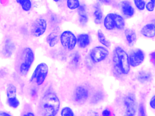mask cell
<instances>
[{
	"mask_svg": "<svg viewBox=\"0 0 155 116\" xmlns=\"http://www.w3.org/2000/svg\"><path fill=\"white\" fill-rule=\"evenodd\" d=\"M60 105L58 96L54 92H49L40 101L38 111L41 116H56L59 110Z\"/></svg>",
	"mask_w": 155,
	"mask_h": 116,
	"instance_id": "cell-1",
	"label": "cell"
},
{
	"mask_svg": "<svg viewBox=\"0 0 155 116\" xmlns=\"http://www.w3.org/2000/svg\"><path fill=\"white\" fill-rule=\"evenodd\" d=\"M113 61L117 71L120 74L128 73L130 69L128 56L127 53L120 47L115 48L113 51Z\"/></svg>",
	"mask_w": 155,
	"mask_h": 116,
	"instance_id": "cell-2",
	"label": "cell"
},
{
	"mask_svg": "<svg viewBox=\"0 0 155 116\" xmlns=\"http://www.w3.org/2000/svg\"><path fill=\"white\" fill-rule=\"evenodd\" d=\"M35 54L33 50L30 47L24 48L20 57L19 71L21 75L28 74L32 63L34 62Z\"/></svg>",
	"mask_w": 155,
	"mask_h": 116,
	"instance_id": "cell-3",
	"label": "cell"
},
{
	"mask_svg": "<svg viewBox=\"0 0 155 116\" xmlns=\"http://www.w3.org/2000/svg\"><path fill=\"white\" fill-rule=\"evenodd\" d=\"M48 70V66L47 63H39L34 70L31 78L30 81L36 82L38 86L42 85L47 78Z\"/></svg>",
	"mask_w": 155,
	"mask_h": 116,
	"instance_id": "cell-4",
	"label": "cell"
},
{
	"mask_svg": "<svg viewBox=\"0 0 155 116\" xmlns=\"http://www.w3.org/2000/svg\"><path fill=\"white\" fill-rule=\"evenodd\" d=\"M62 46L69 50H72L77 44V38L74 34L70 31L63 32L60 37Z\"/></svg>",
	"mask_w": 155,
	"mask_h": 116,
	"instance_id": "cell-5",
	"label": "cell"
},
{
	"mask_svg": "<svg viewBox=\"0 0 155 116\" xmlns=\"http://www.w3.org/2000/svg\"><path fill=\"white\" fill-rule=\"evenodd\" d=\"M47 21L43 18H39L34 21L31 28V32L36 37H40L45 33L47 30Z\"/></svg>",
	"mask_w": 155,
	"mask_h": 116,
	"instance_id": "cell-6",
	"label": "cell"
},
{
	"mask_svg": "<svg viewBox=\"0 0 155 116\" xmlns=\"http://www.w3.org/2000/svg\"><path fill=\"white\" fill-rule=\"evenodd\" d=\"M128 59L131 66L137 67L143 62L145 59V54L140 49H134L130 52Z\"/></svg>",
	"mask_w": 155,
	"mask_h": 116,
	"instance_id": "cell-7",
	"label": "cell"
},
{
	"mask_svg": "<svg viewBox=\"0 0 155 116\" xmlns=\"http://www.w3.org/2000/svg\"><path fill=\"white\" fill-rule=\"evenodd\" d=\"M108 53V51L106 48L101 46H97L91 50L90 55L93 61L98 63L106 59Z\"/></svg>",
	"mask_w": 155,
	"mask_h": 116,
	"instance_id": "cell-8",
	"label": "cell"
},
{
	"mask_svg": "<svg viewBox=\"0 0 155 116\" xmlns=\"http://www.w3.org/2000/svg\"><path fill=\"white\" fill-rule=\"evenodd\" d=\"M124 105L126 109V115L132 116L135 115L136 111V99L132 94L127 95L124 98Z\"/></svg>",
	"mask_w": 155,
	"mask_h": 116,
	"instance_id": "cell-9",
	"label": "cell"
},
{
	"mask_svg": "<svg viewBox=\"0 0 155 116\" xmlns=\"http://www.w3.org/2000/svg\"><path fill=\"white\" fill-rule=\"evenodd\" d=\"M88 96L87 90L84 87H78L74 93V98L78 103H82L87 100Z\"/></svg>",
	"mask_w": 155,
	"mask_h": 116,
	"instance_id": "cell-10",
	"label": "cell"
},
{
	"mask_svg": "<svg viewBox=\"0 0 155 116\" xmlns=\"http://www.w3.org/2000/svg\"><path fill=\"white\" fill-rule=\"evenodd\" d=\"M121 7L122 12L126 17L129 18L133 16L134 14V9L129 2L127 1H123L121 4Z\"/></svg>",
	"mask_w": 155,
	"mask_h": 116,
	"instance_id": "cell-11",
	"label": "cell"
},
{
	"mask_svg": "<svg viewBox=\"0 0 155 116\" xmlns=\"http://www.w3.org/2000/svg\"><path fill=\"white\" fill-rule=\"evenodd\" d=\"M59 33L58 31H55L51 33L48 36L47 41L51 47L55 46L58 43L60 40Z\"/></svg>",
	"mask_w": 155,
	"mask_h": 116,
	"instance_id": "cell-12",
	"label": "cell"
},
{
	"mask_svg": "<svg viewBox=\"0 0 155 116\" xmlns=\"http://www.w3.org/2000/svg\"><path fill=\"white\" fill-rule=\"evenodd\" d=\"M155 25L153 24H146L142 28L141 33L146 37L152 38L155 36Z\"/></svg>",
	"mask_w": 155,
	"mask_h": 116,
	"instance_id": "cell-13",
	"label": "cell"
},
{
	"mask_svg": "<svg viewBox=\"0 0 155 116\" xmlns=\"http://www.w3.org/2000/svg\"><path fill=\"white\" fill-rule=\"evenodd\" d=\"M77 43L80 48H85L89 44L90 38L88 34H80L78 36L77 39Z\"/></svg>",
	"mask_w": 155,
	"mask_h": 116,
	"instance_id": "cell-14",
	"label": "cell"
},
{
	"mask_svg": "<svg viewBox=\"0 0 155 116\" xmlns=\"http://www.w3.org/2000/svg\"><path fill=\"white\" fill-rule=\"evenodd\" d=\"M125 35L129 45L132 46L135 44L137 40L136 33L131 29H127L125 31Z\"/></svg>",
	"mask_w": 155,
	"mask_h": 116,
	"instance_id": "cell-15",
	"label": "cell"
},
{
	"mask_svg": "<svg viewBox=\"0 0 155 116\" xmlns=\"http://www.w3.org/2000/svg\"><path fill=\"white\" fill-rule=\"evenodd\" d=\"M104 26L107 30H112L115 28L113 14H108L105 17Z\"/></svg>",
	"mask_w": 155,
	"mask_h": 116,
	"instance_id": "cell-16",
	"label": "cell"
},
{
	"mask_svg": "<svg viewBox=\"0 0 155 116\" xmlns=\"http://www.w3.org/2000/svg\"><path fill=\"white\" fill-rule=\"evenodd\" d=\"M113 17H114L115 28H117V29L119 30L124 29L125 23L123 17L120 15L116 14H113Z\"/></svg>",
	"mask_w": 155,
	"mask_h": 116,
	"instance_id": "cell-17",
	"label": "cell"
},
{
	"mask_svg": "<svg viewBox=\"0 0 155 116\" xmlns=\"http://www.w3.org/2000/svg\"><path fill=\"white\" fill-rule=\"evenodd\" d=\"M79 14L80 16V21L82 24H85L88 21V17L86 12V9L84 6L78 7Z\"/></svg>",
	"mask_w": 155,
	"mask_h": 116,
	"instance_id": "cell-18",
	"label": "cell"
},
{
	"mask_svg": "<svg viewBox=\"0 0 155 116\" xmlns=\"http://www.w3.org/2000/svg\"><path fill=\"white\" fill-rule=\"evenodd\" d=\"M18 3L20 5L22 10L28 11L31 9L32 3L31 0H16Z\"/></svg>",
	"mask_w": 155,
	"mask_h": 116,
	"instance_id": "cell-19",
	"label": "cell"
},
{
	"mask_svg": "<svg viewBox=\"0 0 155 116\" xmlns=\"http://www.w3.org/2000/svg\"><path fill=\"white\" fill-rule=\"evenodd\" d=\"M151 74L147 72H140L138 75V79L141 82H147L151 79Z\"/></svg>",
	"mask_w": 155,
	"mask_h": 116,
	"instance_id": "cell-20",
	"label": "cell"
},
{
	"mask_svg": "<svg viewBox=\"0 0 155 116\" xmlns=\"http://www.w3.org/2000/svg\"><path fill=\"white\" fill-rule=\"evenodd\" d=\"M17 88L15 85L9 84L8 86L7 89V98L17 97Z\"/></svg>",
	"mask_w": 155,
	"mask_h": 116,
	"instance_id": "cell-21",
	"label": "cell"
},
{
	"mask_svg": "<svg viewBox=\"0 0 155 116\" xmlns=\"http://www.w3.org/2000/svg\"><path fill=\"white\" fill-rule=\"evenodd\" d=\"M97 36L99 41L101 43L108 48L110 46V42L106 39L105 35L101 30L98 31Z\"/></svg>",
	"mask_w": 155,
	"mask_h": 116,
	"instance_id": "cell-22",
	"label": "cell"
},
{
	"mask_svg": "<svg viewBox=\"0 0 155 116\" xmlns=\"http://www.w3.org/2000/svg\"><path fill=\"white\" fill-rule=\"evenodd\" d=\"M8 103L11 108L16 109L19 107L20 101L17 97L8 98Z\"/></svg>",
	"mask_w": 155,
	"mask_h": 116,
	"instance_id": "cell-23",
	"label": "cell"
},
{
	"mask_svg": "<svg viewBox=\"0 0 155 116\" xmlns=\"http://www.w3.org/2000/svg\"><path fill=\"white\" fill-rule=\"evenodd\" d=\"M95 22L97 24L101 23L102 19V13L99 7L96 8L94 12Z\"/></svg>",
	"mask_w": 155,
	"mask_h": 116,
	"instance_id": "cell-24",
	"label": "cell"
},
{
	"mask_svg": "<svg viewBox=\"0 0 155 116\" xmlns=\"http://www.w3.org/2000/svg\"><path fill=\"white\" fill-rule=\"evenodd\" d=\"M67 6L71 10L77 9L80 6L79 1V0H68Z\"/></svg>",
	"mask_w": 155,
	"mask_h": 116,
	"instance_id": "cell-25",
	"label": "cell"
},
{
	"mask_svg": "<svg viewBox=\"0 0 155 116\" xmlns=\"http://www.w3.org/2000/svg\"><path fill=\"white\" fill-rule=\"evenodd\" d=\"M61 115L62 116H74V114L71 108L69 107H65L61 111Z\"/></svg>",
	"mask_w": 155,
	"mask_h": 116,
	"instance_id": "cell-26",
	"label": "cell"
},
{
	"mask_svg": "<svg viewBox=\"0 0 155 116\" xmlns=\"http://www.w3.org/2000/svg\"><path fill=\"white\" fill-rule=\"evenodd\" d=\"M135 5L138 10L143 11L145 7V2L143 0H134Z\"/></svg>",
	"mask_w": 155,
	"mask_h": 116,
	"instance_id": "cell-27",
	"label": "cell"
},
{
	"mask_svg": "<svg viewBox=\"0 0 155 116\" xmlns=\"http://www.w3.org/2000/svg\"><path fill=\"white\" fill-rule=\"evenodd\" d=\"M155 0H150V2H149L147 5H146V8L149 11H153L154 10L155 7Z\"/></svg>",
	"mask_w": 155,
	"mask_h": 116,
	"instance_id": "cell-28",
	"label": "cell"
},
{
	"mask_svg": "<svg viewBox=\"0 0 155 116\" xmlns=\"http://www.w3.org/2000/svg\"><path fill=\"white\" fill-rule=\"evenodd\" d=\"M80 56L79 54L78 53H76L74 54L73 59H72L73 62L74 63V64L77 65L78 64L79 62H80Z\"/></svg>",
	"mask_w": 155,
	"mask_h": 116,
	"instance_id": "cell-29",
	"label": "cell"
},
{
	"mask_svg": "<svg viewBox=\"0 0 155 116\" xmlns=\"http://www.w3.org/2000/svg\"><path fill=\"white\" fill-rule=\"evenodd\" d=\"M101 95L100 93H97V94H96L94 96V98H93V100H92V101L93 102H97L101 98Z\"/></svg>",
	"mask_w": 155,
	"mask_h": 116,
	"instance_id": "cell-30",
	"label": "cell"
},
{
	"mask_svg": "<svg viewBox=\"0 0 155 116\" xmlns=\"http://www.w3.org/2000/svg\"><path fill=\"white\" fill-rule=\"evenodd\" d=\"M140 115L142 116H144L145 115V109H144V107L143 104H141L140 106Z\"/></svg>",
	"mask_w": 155,
	"mask_h": 116,
	"instance_id": "cell-31",
	"label": "cell"
},
{
	"mask_svg": "<svg viewBox=\"0 0 155 116\" xmlns=\"http://www.w3.org/2000/svg\"><path fill=\"white\" fill-rule=\"evenodd\" d=\"M150 107L153 109H155V97L153 96V97L151 98L150 100Z\"/></svg>",
	"mask_w": 155,
	"mask_h": 116,
	"instance_id": "cell-32",
	"label": "cell"
},
{
	"mask_svg": "<svg viewBox=\"0 0 155 116\" xmlns=\"http://www.w3.org/2000/svg\"><path fill=\"white\" fill-rule=\"evenodd\" d=\"M103 116H109L110 115V112L109 110L107 109H105L102 112Z\"/></svg>",
	"mask_w": 155,
	"mask_h": 116,
	"instance_id": "cell-33",
	"label": "cell"
},
{
	"mask_svg": "<svg viewBox=\"0 0 155 116\" xmlns=\"http://www.w3.org/2000/svg\"><path fill=\"white\" fill-rule=\"evenodd\" d=\"M0 116H11L9 113L5 111H0Z\"/></svg>",
	"mask_w": 155,
	"mask_h": 116,
	"instance_id": "cell-34",
	"label": "cell"
},
{
	"mask_svg": "<svg viewBox=\"0 0 155 116\" xmlns=\"http://www.w3.org/2000/svg\"><path fill=\"white\" fill-rule=\"evenodd\" d=\"M25 116H34V114L32 112H28L27 114H25Z\"/></svg>",
	"mask_w": 155,
	"mask_h": 116,
	"instance_id": "cell-35",
	"label": "cell"
},
{
	"mask_svg": "<svg viewBox=\"0 0 155 116\" xmlns=\"http://www.w3.org/2000/svg\"><path fill=\"white\" fill-rule=\"evenodd\" d=\"M53 1H54V2H59L60 1V0H53Z\"/></svg>",
	"mask_w": 155,
	"mask_h": 116,
	"instance_id": "cell-36",
	"label": "cell"
}]
</instances>
